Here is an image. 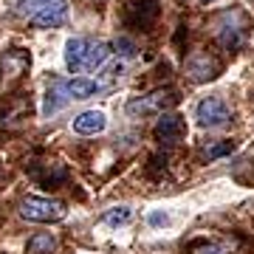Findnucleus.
<instances>
[{"label":"nucleus","mask_w":254,"mask_h":254,"mask_svg":"<svg viewBox=\"0 0 254 254\" xmlns=\"http://www.w3.org/2000/svg\"><path fill=\"white\" fill-rule=\"evenodd\" d=\"M110 57V46L108 43H96L88 37H73L65 43V65L71 73H82V71H96L108 63Z\"/></svg>","instance_id":"1"},{"label":"nucleus","mask_w":254,"mask_h":254,"mask_svg":"<svg viewBox=\"0 0 254 254\" xmlns=\"http://www.w3.org/2000/svg\"><path fill=\"white\" fill-rule=\"evenodd\" d=\"M20 14L37 28L63 26L68 14V0H26L20 3Z\"/></svg>","instance_id":"2"},{"label":"nucleus","mask_w":254,"mask_h":254,"mask_svg":"<svg viewBox=\"0 0 254 254\" xmlns=\"http://www.w3.org/2000/svg\"><path fill=\"white\" fill-rule=\"evenodd\" d=\"M20 215L26 220H34V223H54V220L65 218V206L60 200L28 195V198L20 200Z\"/></svg>","instance_id":"3"},{"label":"nucleus","mask_w":254,"mask_h":254,"mask_svg":"<svg viewBox=\"0 0 254 254\" xmlns=\"http://www.w3.org/2000/svg\"><path fill=\"white\" fill-rule=\"evenodd\" d=\"M178 96L175 91H153L147 93V96H138L127 105V113L130 116H153V113H164L167 108H173Z\"/></svg>","instance_id":"4"},{"label":"nucleus","mask_w":254,"mask_h":254,"mask_svg":"<svg viewBox=\"0 0 254 254\" xmlns=\"http://www.w3.org/2000/svg\"><path fill=\"white\" fill-rule=\"evenodd\" d=\"M195 119H198L200 127H223L232 122V110H229V105L220 96H206V99L198 102Z\"/></svg>","instance_id":"5"},{"label":"nucleus","mask_w":254,"mask_h":254,"mask_svg":"<svg viewBox=\"0 0 254 254\" xmlns=\"http://www.w3.org/2000/svg\"><path fill=\"white\" fill-rule=\"evenodd\" d=\"M155 138L161 144H178L187 138V122L178 113H161V119L155 122Z\"/></svg>","instance_id":"6"},{"label":"nucleus","mask_w":254,"mask_h":254,"mask_svg":"<svg viewBox=\"0 0 254 254\" xmlns=\"http://www.w3.org/2000/svg\"><path fill=\"white\" fill-rule=\"evenodd\" d=\"M218 71H220V63L209 54V51H198V54H192L190 60H187V73H190L195 82L215 79Z\"/></svg>","instance_id":"7"},{"label":"nucleus","mask_w":254,"mask_h":254,"mask_svg":"<svg viewBox=\"0 0 254 254\" xmlns=\"http://www.w3.org/2000/svg\"><path fill=\"white\" fill-rule=\"evenodd\" d=\"M158 0H133L127 6V23L136 28H150L158 20Z\"/></svg>","instance_id":"8"},{"label":"nucleus","mask_w":254,"mask_h":254,"mask_svg":"<svg viewBox=\"0 0 254 254\" xmlns=\"http://www.w3.org/2000/svg\"><path fill=\"white\" fill-rule=\"evenodd\" d=\"M102 88H105L102 82L88 79V76H73V79H68V82H63V85H60V91L65 93V99H76V102L91 99V96L102 93Z\"/></svg>","instance_id":"9"},{"label":"nucleus","mask_w":254,"mask_h":254,"mask_svg":"<svg viewBox=\"0 0 254 254\" xmlns=\"http://www.w3.org/2000/svg\"><path fill=\"white\" fill-rule=\"evenodd\" d=\"M105 127H108V116L102 110H85L73 119V133H79V136H96Z\"/></svg>","instance_id":"10"},{"label":"nucleus","mask_w":254,"mask_h":254,"mask_svg":"<svg viewBox=\"0 0 254 254\" xmlns=\"http://www.w3.org/2000/svg\"><path fill=\"white\" fill-rule=\"evenodd\" d=\"M26 68H28V54L20 51V48L6 51V54L0 57V71H3V76H20V73H26Z\"/></svg>","instance_id":"11"},{"label":"nucleus","mask_w":254,"mask_h":254,"mask_svg":"<svg viewBox=\"0 0 254 254\" xmlns=\"http://www.w3.org/2000/svg\"><path fill=\"white\" fill-rule=\"evenodd\" d=\"M57 249V237L51 232H37L26 246V254H51Z\"/></svg>","instance_id":"12"},{"label":"nucleus","mask_w":254,"mask_h":254,"mask_svg":"<svg viewBox=\"0 0 254 254\" xmlns=\"http://www.w3.org/2000/svg\"><path fill=\"white\" fill-rule=\"evenodd\" d=\"M34 178L43 184V187H57V184H63L65 178H68V170H65L63 164L54 161V164H46V173H43V175L37 173Z\"/></svg>","instance_id":"13"},{"label":"nucleus","mask_w":254,"mask_h":254,"mask_svg":"<svg viewBox=\"0 0 254 254\" xmlns=\"http://www.w3.org/2000/svg\"><path fill=\"white\" fill-rule=\"evenodd\" d=\"M130 220H133L130 206H116L113 212L105 215V223H110V226H125V223H130Z\"/></svg>","instance_id":"14"},{"label":"nucleus","mask_w":254,"mask_h":254,"mask_svg":"<svg viewBox=\"0 0 254 254\" xmlns=\"http://www.w3.org/2000/svg\"><path fill=\"white\" fill-rule=\"evenodd\" d=\"M235 150V144L232 141H226V144H212V147H203V158H218V155H226Z\"/></svg>","instance_id":"15"},{"label":"nucleus","mask_w":254,"mask_h":254,"mask_svg":"<svg viewBox=\"0 0 254 254\" xmlns=\"http://www.w3.org/2000/svg\"><path fill=\"white\" fill-rule=\"evenodd\" d=\"M229 243H206L203 249H198V254H229Z\"/></svg>","instance_id":"16"}]
</instances>
